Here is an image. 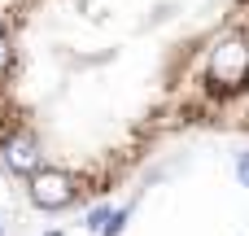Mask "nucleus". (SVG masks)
<instances>
[{
	"mask_svg": "<svg viewBox=\"0 0 249 236\" xmlns=\"http://www.w3.org/2000/svg\"><path fill=\"white\" fill-rule=\"evenodd\" d=\"M249 0H9L0 9V166L44 215L88 210L171 136Z\"/></svg>",
	"mask_w": 249,
	"mask_h": 236,
	"instance_id": "1",
	"label": "nucleus"
},
{
	"mask_svg": "<svg viewBox=\"0 0 249 236\" xmlns=\"http://www.w3.org/2000/svg\"><path fill=\"white\" fill-rule=\"evenodd\" d=\"M0 236H4V223H0Z\"/></svg>",
	"mask_w": 249,
	"mask_h": 236,
	"instance_id": "4",
	"label": "nucleus"
},
{
	"mask_svg": "<svg viewBox=\"0 0 249 236\" xmlns=\"http://www.w3.org/2000/svg\"><path fill=\"white\" fill-rule=\"evenodd\" d=\"M0 4H9V0H0Z\"/></svg>",
	"mask_w": 249,
	"mask_h": 236,
	"instance_id": "6",
	"label": "nucleus"
},
{
	"mask_svg": "<svg viewBox=\"0 0 249 236\" xmlns=\"http://www.w3.org/2000/svg\"><path fill=\"white\" fill-rule=\"evenodd\" d=\"M236 175L249 184V153H241V158H236Z\"/></svg>",
	"mask_w": 249,
	"mask_h": 236,
	"instance_id": "3",
	"label": "nucleus"
},
{
	"mask_svg": "<svg viewBox=\"0 0 249 236\" xmlns=\"http://www.w3.org/2000/svg\"><path fill=\"white\" fill-rule=\"evenodd\" d=\"M179 131H223L249 140V9L197 66L171 118V136Z\"/></svg>",
	"mask_w": 249,
	"mask_h": 236,
	"instance_id": "2",
	"label": "nucleus"
},
{
	"mask_svg": "<svg viewBox=\"0 0 249 236\" xmlns=\"http://www.w3.org/2000/svg\"><path fill=\"white\" fill-rule=\"evenodd\" d=\"M48 236H61V232H48Z\"/></svg>",
	"mask_w": 249,
	"mask_h": 236,
	"instance_id": "5",
	"label": "nucleus"
}]
</instances>
